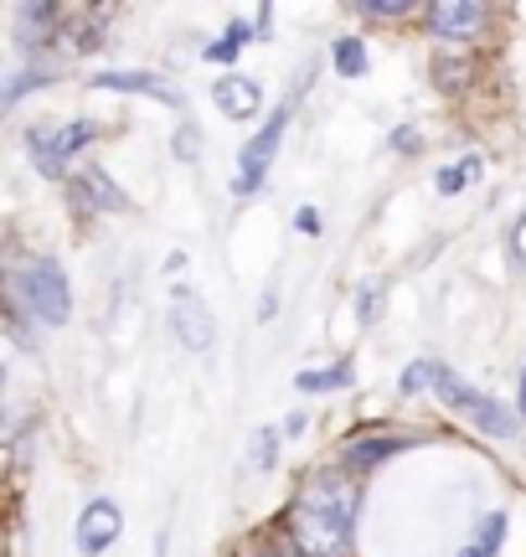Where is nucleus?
Wrapping results in <instances>:
<instances>
[{"mask_svg": "<svg viewBox=\"0 0 526 557\" xmlns=\"http://www.w3.org/2000/svg\"><path fill=\"white\" fill-rule=\"evenodd\" d=\"M362 491L346 475H315L289 506V537L304 557H341L356 532Z\"/></svg>", "mask_w": 526, "mask_h": 557, "instance_id": "f257e3e1", "label": "nucleus"}, {"mask_svg": "<svg viewBox=\"0 0 526 557\" xmlns=\"http://www.w3.org/2000/svg\"><path fill=\"white\" fill-rule=\"evenodd\" d=\"M434 393H439L460 418H469L480 434H496V438L516 434V413H506V408H501L496 398H486V393H475L465 377H454V372L439 367V361H434Z\"/></svg>", "mask_w": 526, "mask_h": 557, "instance_id": "f03ea898", "label": "nucleus"}, {"mask_svg": "<svg viewBox=\"0 0 526 557\" xmlns=\"http://www.w3.org/2000/svg\"><path fill=\"white\" fill-rule=\"evenodd\" d=\"M16 305H26L32 315L41 320V325H62L67 320V310H73V295H67V278H62V269L52 259H32L26 269L16 274Z\"/></svg>", "mask_w": 526, "mask_h": 557, "instance_id": "7ed1b4c3", "label": "nucleus"}, {"mask_svg": "<svg viewBox=\"0 0 526 557\" xmlns=\"http://www.w3.org/2000/svg\"><path fill=\"white\" fill-rule=\"evenodd\" d=\"M284 124H289V103H279V109L268 114V124L243 145V156H238V181H233L238 197H248V191L263 181V171H268V160H274V150H279V139H284Z\"/></svg>", "mask_w": 526, "mask_h": 557, "instance_id": "20e7f679", "label": "nucleus"}, {"mask_svg": "<svg viewBox=\"0 0 526 557\" xmlns=\"http://www.w3.org/2000/svg\"><path fill=\"white\" fill-rule=\"evenodd\" d=\"M171 325H176V341H181L186 351H206V346H212V336H217L212 310L197 299V289H191V284H176V289H171Z\"/></svg>", "mask_w": 526, "mask_h": 557, "instance_id": "39448f33", "label": "nucleus"}, {"mask_svg": "<svg viewBox=\"0 0 526 557\" xmlns=\"http://www.w3.org/2000/svg\"><path fill=\"white\" fill-rule=\"evenodd\" d=\"M120 506L114 500H88L78 517V553L83 557H99L114 547V537H120Z\"/></svg>", "mask_w": 526, "mask_h": 557, "instance_id": "423d86ee", "label": "nucleus"}, {"mask_svg": "<svg viewBox=\"0 0 526 557\" xmlns=\"http://www.w3.org/2000/svg\"><path fill=\"white\" fill-rule=\"evenodd\" d=\"M486 21V5H469V0H439L428 5V26L439 41H469Z\"/></svg>", "mask_w": 526, "mask_h": 557, "instance_id": "0eeeda50", "label": "nucleus"}, {"mask_svg": "<svg viewBox=\"0 0 526 557\" xmlns=\"http://www.w3.org/2000/svg\"><path fill=\"white\" fill-rule=\"evenodd\" d=\"M212 99H217V109H223L227 120H253L263 109V88L253 78H243V73H227V78H217Z\"/></svg>", "mask_w": 526, "mask_h": 557, "instance_id": "6e6552de", "label": "nucleus"}, {"mask_svg": "<svg viewBox=\"0 0 526 557\" xmlns=\"http://www.w3.org/2000/svg\"><path fill=\"white\" fill-rule=\"evenodd\" d=\"M93 88H103V94H145V99H155V103H181V94L171 83L150 78V73H99Z\"/></svg>", "mask_w": 526, "mask_h": 557, "instance_id": "1a4fd4ad", "label": "nucleus"}, {"mask_svg": "<svg viewBox=\"0 0 526 557\" xmlns=\"http://www.w3.org/2000/svg\"><path fill=\"white\" fill-rule=\"evenodd\" d=\"M73 191H78L83 201H93L99 212H124V207H129V197H124L120 186H114V181L103 176L99 165H83V176L73 181Z\"/></svg>", "mask_w": 526, "mask_h": 557, "instance_id": "9d476101", "label": "nucleus"}, {"mask_svg": "<svg viewBox=\"0 0 526 557\" xmlns=\"http://www.w3.org/2000/svg\"><path fill=\"white\" fill-rule=\"evenodd\" d=\"M398 449H408L403 438H356V444L346 449V465H351V470H372V465L392 459Z\"/></svg>", "mask_w": 526, "mask_h": 557, "instance_id": "9b49d317", "label": "nucleus"}, {"mask_svg": "<svg viewBox=\"0 0 526 557\" xmlns=\"http://www.w3.org/2000/svg\"><path fill=\"white\" fill-rule=\"evenodd\" d=\"M501 542H506V517L496 511V517L480 521V532H475V542H469L460 557H496L501 553Z\"/></svg>", "mask_w": 526, "mask_h": 557, "instance_id": "f8f14e48", "label": "nucleus"}, {"mask_svg": "<svg viewBox=\"0 0 526 557\" xmlns=\"http://www.w3.org/2000/svg\"><path fill=\"white\" fill-rule=\"evenodd\" d=\"M346 382H351V367L336 361V367H325V372H300L295 387H300V393H330V387H346Z\"/></svg>", "mask_w": 526, "mask_h": 557, "instance_id": "ddd939ff", "label": "nucleus"}, {"mask_svg": "<svg viewBox=\"0 0 526 557\" xmlns=\"http://www.w3.org/2000/svg\"><path fill=\"white\" fill-rule=\"evenodd\" d=\"M475 176H480V160L469 156L465 165H449V171H439V176H434V186H439V197H454V191H465Z\"/></svg>", "mask_w": 526, "mask_h": 557, "instance_id": "4468645a", "label": "nucleus"}, {"mask_svg": "<svg viewBox=\"0 0 526 557\" xmlns=\"http://www.w3.org/2000/svg\"><path fill=\"white\" fill-rule=\"evenodd\" d=\"M52 5H21V47H32L37 41V32L47 37V26H52Z\"/></svg>", "mask_w": 526, "mask_h": 557, "instance_id": "2eb2a0df", "label": "nucleus"}, {"mask_svg": "<svg viewBox=\"0 0 526 557\" xmlns=\"http://www.w3.org/2000/svg\"><path fill=\"white\" fill-rule=\"evenodd\" d=\"M362 67H366L362 41H356V37L336 41V73H341V78H362Z\"/></svg>", "mask_w": 526, "mask_h": 557, "instance_id": "dca6fc26", "label": "nucleus"}, {"mask_svg": "<svg viewBox=\"0 0 526 557\" xmlns=\"http://www.w3.org/2000/svg\"><path fill=\"white\" fill-rule=\"evenodd\" d=\"M248 37H253V32H248L243 21H233V26H227V37L217 41V47H206V62H227L233 52H238V47H243Z\"/></svg>", "mask_w": 526, "mask_h": 557, "instance_id": "f3484780", "label": "nucleus"}, {"mask_svg": "<svg viewBox=\"0 0 526 557\" xmlns=\"http://www.w3.org/2000/svg\"><path fill=\"white\" fill-rule=\"evenodd\" d=\"M398 387H403V393H424V387H434V361H413L403 377H398Z\"/></svg>", "mask_w": 526, "mask_h": 557, "instance_id": "a211bd4d", "label": "nucleus"}, {"mask_svg": "<svg viewBox=\"0 0 526 557\" xmlns=\"http://www.w3.org/2000/svg\"><path fill=\"white\" fill-rule=\"evenodd\" d=\"M362 11L366 16H377V21H398V16H408L413 5H408V0H366Z\"/></svg>", "mask_w": 526, "mask_h": 557, "instance_id": "6ab92c4d", "label": "nucleus"}, {"mask_svg": "<svg viewBox=\"0 0 526 557\" xmlns=\"http://www.w3.org/2000/svg\"><path fill=\"white\" fill-rule=\"evenodd\" d=\"M434 73H439V83H444V88H454V83H465V62H449V58H439L434 62Z\"/></svg>", "mask_w": 526, "mask_h": 557, "instance_id": "aec40b11", "label": "nucleus"}, {"mask_svg": "<svg viewBox=\"0 0 526 557\" xmlns=\"http://www.w3.org/2000/svg\"><path fill=\"white\" fill-rule=\"evenodd\" d=\"M274 444H279V434L268 429V434L259 438V465H274Z\"/></svg>", "mask_w": 526, "mask_h": 557, "instance_id": "412c9836", "label": "nucleus"}, {"mask_svg": "<svg viewBox=\"0 0 526 557\" xmlns=\"http://www.w3.org/2000/svg\"><path fill=\"white\" fill-rule=\"evenodd\" d=\"M511 243H516V263H526V218L516 222V238H511Z\"/></svg>", "mask_w": 526, "mask_h": 557, "instance_id": "4be33fe9", "label": "nucleus"}, {"mask_svg": "<svg viewBox=\"0 0 526 557\" xmlns=\"http://www.w3.org/2000/svg\"><path fill=\"white\" fill-rule=\"evenodd\" d=\"M372 310H377V284H372V289L362 295V320H372Z\"/></svg>", "mask_w": 526, "mask_h": 557, "instance_id": "5701e85b", "label": "nucleus"}, {"mask_svg": "<svg viewBox=\"0 0 526 557\" xmlns=\"http://www.w3.org/2000/svg\"><path fill=\"white\" fill-rule=\"evenodd\" d=\"M516 408H522V418H526V372H522V398H516Z\"/></svg>", "mask_w": 526, "mask_h": 557, "instance_id": "b1692460", "label": "nucleus"}]
</instances>
